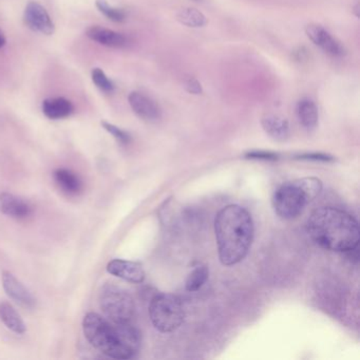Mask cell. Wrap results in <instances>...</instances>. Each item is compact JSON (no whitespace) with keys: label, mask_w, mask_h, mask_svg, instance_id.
Listing matches in <instances>:
<instances>
[{"label":"cell","mask_w":360,"mask_h":360,"mask_svg":"<svg viewBox=\"0 0 360 360\" xmlns=\"http://www.w3.org/2000/svg\"><path fill=\"white\" fill-rule=\"evenodd\" d=\"M214 231L221 263L231 266L241 262L254 239V222L250 212L239 205L225 206L217 214Z\"/></svg>","instance_id":"obj_1"},{"label":"cell","mask_w":360,"mask_h":360,"mask_svg":"<svg viewBox=\"0 0 360 360\" xmlns=\"http://www.w3.org/2000/svg\"><path fill=\"white\" fill-rule=\"evenodd\" d=\"M307 231L317 245L332 252H352L359 244L357 220L339 208L321 207L315 210L307 220Z\"/></svg>","instance_id":"obj_2"},{"label":"cell","mask_w":360,"mask_h":360,"mask_svg":"<svg viewBox=\"0 0 360 360\" xmlns=\"http://www.w3.org/2000/svg\"><path fill=\"white\" fill-rule=\"evenodd\" d=\"M84 334L98 351L115 359L134 357L141 345V334L130 322L115 323L96 313H89L83 321Z\"/></svg>","instance_id":"obj_3"},{"label":"cell","mask_w":360,"mask_h":360,"mask_svg":"<svg viewBox=\"0 0 360 360\" xmlns=\"http://www.w3.org/2000/svg\"><path fill=\"white\" fill-rule=\"evenodd\" d=\"M321 191V181L313 176L284 183L274 193V210L277 216L285 220L297 218Z\"/></svg>","instance_id":"obj_4"},{"label":"cell","mask_w":360,"mask_h":360,"mask_svg":"<svg viewBox=\"0 0 360 360\" xmlns=\"http://www.w3.org/2000/svg\"><path fill=\"white\" fill-rule=\"evenodd\" d=\"M149 317L153 326L161 333H172L184 321L185 311L178 297L157 295L149 305Z\"/></svg>","instance_id":"obj_5"},{"label":"cell","mask_w":360,"mask_h":360,"mask_svg":"<svg viewBox=\"0 0 360 360\" xmlns=\"http://www.w3.org/2000/svg\"><path fill=\"white\" fill-rule=\"evenodd\" d=\"M98 301L107 319L115 323L131 321L136 305L128 290L113 283L105 284L101 290Z\"/></svg>","instance_id":"obj_6"},{"label":"cell","mask_w":360,"mask_h":360,"mask_svg":"<svg viewBox=\"0 0 360 360\" xmlns=\"http://www.w3.org/2000/svg\"><path fill=\"white\" fill-rule=\"evenodd\" d=\"M25 24L34 32L45 35H52L56 30L53 22L45 8L35 1L27 5L24 13Z\"/></svg>","instance_id":"obj_7"},{"label":"cell","mask_w":360,"mask_h":360,"mask_svg":"<svg viewBox=\"0 0 360 360\" xmlns=\"http://www.w3.org/2000/svg\"><path fill=\"white\" fill-rule=\"evenodd\" d=\"M307 37L318 47L321 48L328 56L339 58L345 54V49L323 27L319 25H309L305 29Z\"/></svg>","instance_id":"obj_8"},{"label":"cell","mask_w":360,"mask_h":360,"mask_svg":"<svg viewBox=\"0 0 360 360\" xmlns=\"http://www.w3.org/2000/svg\"><path fill=\"white\" fill-rule=\"evenodd\" d=\"M107 271L110 275L132 283H142L145 280L144 269L140 263L134 261L115 259L107 265Z\"/></svg>","instance_id":"obj_9"},{"label":"cell","mask_w":360,"mask_h":360,"mask_svg":"<svg viewBox=\"0 0 360 360\" xmlns=\"http://www.w3.org/2000/svg\"><path fill=\"white\" fill-rule=\"evenodd\" d=\"M3 286L8 296L18 304L28 309L35 307V299L30 290L10 271L3 273Z\"/></svg>","instance_id":"obj_10"},{"label":"cell","mask_w":360,"mask_h":360,"mask_svg":"<svg viewBox=\"0 0 360 360\" xmlns=\"http://www.w3.org/2000/svg\"><path fill=\"white\" fill-rule=\"evenodd\" d=\"M128 101L134 112L144 121L157 122L161 119L162 111L159 105L145 94L138 91L131 92Z\"/></svg>","instance_id":"obj_11"},{"label":"cell","mask_w":360,"mask_h":360,"mask_svg":"<svg viewBox=\"0 0 360 360\" xmlns=\"http://www.w3.org/2000/svg\"><path fill=\"white\" fill-rule=\"evenodd\" d=\"M0 212L14 219H26L32 212V207L22 198L9 193H0Z\"/></svg>","instance_id":"obj_12"},{"label":"cell","mask_w":360,"mask_h":360,"mask_svg":"<svg viewBox=\"0 0 360 360\" xmlns=\"http://www.w3.org/2000/svg\"><path fill=\"white\" fill-rule=\"evenodd\" d=\"M86 35L91 41L109 48H122L127 44V39L123 34L102 27H91L86 31Z\"/></svg>","instance_id":"obj_13"},{"label":"cell","mask_w":360,"mask_h":360,"mask_svg":"<svg viewBox=\"0 0 360 360\" xmlns=\"http://www.w3.org/2000/svg\"><path fill=\"white\" fill-rule=\"evenodd\" d=\"M261 124L264 131L275 141L283 142L290 136L288 122L280 115H266L263 117Z\"/></svg>","instance_id":"obj_14"},{"label":"cell","mask_w":360,"mask_h":360,"mask_svg":"<svg viewBox=\"0 0 360 360\" xmlns=\"http://www.w3.org/2000/svg\"><path fill=\"white\" fill-rule=\"evenodd\" d=\"M75 106L65 98H51L43 102V112L48 119L62 120L70 117Z\"/></svg>","instance_id":"obj_15"},{"label":"cell","mask_w":360,"mask_h":360,"mask_svg":"<svg viewBox=\"0 0 360 360\" xmlns=\"http://www.w3.org/2000/svg\"><path fill=\"white\" fill-rule=\"evenodd\" d=\"M0 320L5 323L9 330L16 334H24L27 328L24 320L20 317L15 309L10 303H0Z\"/></svg>","instance_id":"obj_16"},{"label":"cell","mask_w":360,"mask_h":360,"mask_svg":"<svg viewBox=\"0 0 360 360\" xmlns=\"http://www.w3.org/2000/svg\"><path fill=\"white\" fill-rule=\"evenodd\" d=\"M297 117H298L299 122L301 125L307 130H313L316 128L318 124V115L317 106L313 101L301 100L297 105Z\"/></svg>","instance_id":"obj_17"},{"label":"cell","mask_w":360,"mask_h":360,"mask_svg":"<svg viewBox=\"0 0 360 360\" xmlns=\"http://www.w3.org/2000/svg\"><path fill=\"white\" fill-rule=\"evenodd\" d=\"M54 180L56 184L68 195H77L83 187L79 176L65 168H60L54 172Z\"/></svg>","instance_id":"obj_18"},{"label":"cell","mask_w":360,"mask_h":360,"mask_svg":"<svg viewBox=\"0 0 360 360\" xmlns=\"http://www.w3.org/2000/svg\"><path fill=\"white\" fill-rule=\"evenodd\" d=\"M176 20L181 24L189 27V28H201V27L205 26L206 22H207L204 14L198 11L197 9H193V8L180 10L176 13Z\"/></svg>","instance_id":"obj_19"},{"label":"cell","mask_w":360,"mask_h":360,"mask_svg":"<svg viewBox=\"0 0 360 360\" xmlns=\"http://www.w3.org/2000/svg\"><path fill=\"white\" fill-rule=\"evenodd\" d=\"M208 276H210V271H208L207 267L199 266L193 269L187 277L186 284H185L186 290L191 292L199 290L207 281Z\"/></svg>","instance_id":"obj_20"},{"label":"cell","mask_w":360,"mask_h":360,"mask_svg":"<svg viewBox=\"0 0 360 360\" xmlns=\"http://www.w3.org/2000/svg\"><path fill=\"white\" fill-rule=\"evenodd\" d=\"M96 5L98 11L104 14L108 20L115 22H121L125 20V13L122 10L111 7L107 0H96Z\"/></svg>","instance_id":"obj_21"},{"label":"cell","mask_w":360,"mask_h":360,"mask_svg":"<svg viewBox=\"0 0 360 360\" xmlns=\"http://www.w3.org/2000/svg\"><path fill=\"white\" fill-rule=\"evenodd\" d=\"M92 81L96 84V87L101 91L106 92V94H111L115 90V85L107 77L104 71L101 70L100 68H96L92 70L91 73Z\"/></svg>","instance_id":"obj_22"},{"label":"cell","mask_w":360,"mask_h":360,"mask_svg":"<svg viewBox=\"0 0 360 360\" xmlns=\"http://www.w3.org/2000/svg\"><path fill=\"white\" fill-rule=\"evenodd\" d=\"M102 126L106 131H108L109 134H112L115 139H117V142L121 143L123 145L129 144L130 141H131V136L128 132L124 131L121 128L117 127V126L113 125V124L108 123L106 121H102Z\"/></svg>","instance_id":"obj_23"},{"label":"cell","mask_w":360,"mask_h":360,"mask_svg":"<svg viewBox=\"0 0 360 360\" xmlns=\"http://www.w3.org/2000/svg\"><path fill=\"white\" fill-rule=\"evenodd\" d=\"M246 159L261 160V161H276L278 155L274 153L269 151H252V153H246Z\"/></svg>","instance_id":"obj_24"},{"label":"cell","mask_w":360,"mask_h":360,"mask_svg":"<svg viewBox=\"0 0 360 360\" xmlns=\"http://www.w3.org/2000/svg\"><path fill=\"white\" fill-rule=\"evenodd\" d=\"M298 159L321 162H330L334 160L332 157H330V155H322V153H307V155H299Z\"/></svg>","instance_id":"obj_25"},{"label":"cell","mask_w":360,"mask_h":360,"mask_svg":"<svg viewBox=\"0 0 360 360\" xmlns=\"http://www.w3.org/2000/svg\"><path fill=\"white\" fill-rule=\"evenodd\" d=\"M185 88L189 94H200L202 92L201 84L193 77L187 79L186 83H185Z\"/></svg>","instance_id":"obj_26"},{"label":"cell","mask_w":360,"mask_h":360,"mask_svg":"<svg viewBox=\"0 0 360 360\" xmlns=\"http://www.w3.org/2000/svg\"><path fill=\"white\" fill-rule=\"evenodd\" d=\"M6 41H6L5 34H4L3 31L0 30V49L5 47Z\"/></svg>","instance_id":"obj_27"}]
</instances>
